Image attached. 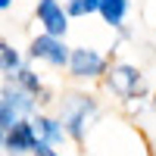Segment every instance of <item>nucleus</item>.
Returning a JSON list of instances; mask_svg holds the SVG:
<instances>
[{
    "instance_id": "nucleus-7",
    "label": "nucleus",
    "mask_w": 156,
    "mask_h": 156,
    "mask_svg": "<svg viewBox=\"0 0 156 156\" xmlns=\"http://www.w3.org/2000/svg\"><path fill=\"white\" fill-rule=\"evenodd\" d=\"M31 128H34L37 144H50V140H59V137H62V128H59L56 122H50V119H37Z\"/></svg>"
},
{
    "instance_id": "nucleus-13",
    "label": "nucleus",
    "mask_w": 156,
    "mask_h": 156,
    "mask_svg": "<svg viewBox=\"0 0 156 156\" xmlns=\"http://www.w3.org/2000/svg\"><path fill=\"white\" fill-rule=\"evenodd\" d=\"M34 150H37V156H56V153H53V150H50L47 144H37Z\"/></svg>"
},
{
    "instance_id": "nucleus-14",
    "label": "nucleus",
    "mask_w": 156,
    "mask_h": 156,
    "mask_svg": "<svg viewBox=\"0 0 156 156\" xmlns=\"http://www.w3.org/2000/svg\"><path fill=\"white\" fill-rule=\"evenodd\" d=\"M9 3H12V0H0V6H3V9H6V6H9Z\"/></svg>"
},
{
    "instance_id": "nucleus-1",
    "label": "nucleus",
    "mask_w": 156,
    "mask_h": 156,
    "mask_svg": "<svg viewBox=\"0 0 156 156\" xmlns=\"http://www.w3.org/2000/svg\"><path fill=\"white\" fill-rule=\"evenodd\" d=\"M37 19L44 22V28H47L50 37L66 31V12H62V6L56 0H41V3H37Z\"/></svg>"
},
{
    "instance_id": "nucleus-2",
    "label": "nucleus",
    "mask_w": 156,
    "mask_h": 156,
    "mask_svg": "<svg viewBox=\"0 0 156 156\" xmlns=\"http://www.w3.org/2000/svg\"><path fill=\"white\" fill-rule=\"evenodd\" d=\"M37 147V137H34V128L25 125V122H16L6 131V150L9 153H25V150H34Z\"/></svg>"
},
{
    "instance_id": "nucleus-8",
    "label": "nucleus",
    "mask_w": 156,
    "mask_h": 156,
    "mask_svg": "<svg viewBox=\"0 0 156 156\" xmlns=\"http://www.w3.org/2000/svg\"><path fill=\"white\" fill-rule=\"evenodd\" d=\"M125 6H128V0H103L100 12H103V19H106L109 25H119L122 16H125Z\"/></svg>"
},
{
    "instance_id": "nucleus-9",
    "label": "nucleus",
    "mask_w": 156,
    "mask_h": 156,
    "mask_svg": "<svg viewBox=\"0 0 156 156\" xmlns=\"http://www.w3.org/2000/svg\"><path fill=\"white\" fill-rule=\"evenodd\" d=\"M90 109H94V106H90L87 100L78 103V109L69 115V128H72V134H81V131H84V119H87V112H90Z\"/></svg>"
},
{
    "instance_id": "nucleus-11",
    "label": "nucleus",
    "mask_w": 156,
    "mask_h": 156,
    "mask_svg": "<svg viewBox=\"0 0 156 156\" xmlns=\"http://www.w3.org/2000/svg\"><path fill=\"white\" fill-rule=\"evenodd\" d=\"M0 50H3V69H6V72H9V69H16V66H19V56H16V50H12L9 44H3Z\"/></svg>"
},
{
    "instance_id": "nucleus-12",
    "label": "nucleus",
    "mask_w": 156,
    "mask_h": 156,
    "mask_svg": "<svg viewBox=\"0 0 156 156\" xmlns=\"http://www.w3.org/2000/svg\"><path fill=\"white\" fill-rule=\"evenodd\" d=\"M19 75H22V84L28 87V90H37V87H41V84H37V78H34L31 72H19Z\"/></svg>"
},
{
    "instance_id": "nucleus-4",
    "label": "nucleus",
    "mask_w": 156,
    "mask_h": 156,
    "mask_svg": "<svg viewBox=\"0 0 156 156\" xmlns=\"http://www.w3.org/2000/svg\"><path fill=\"white\" fill-rule=\"evenodd\" d=\"M100 69H103L100 53H94V50H87V47H81V50H75V53H72V72H75L78 78L97 75Z\"/></svg>"
},
{
    "instance_id": "nucleus-10",
    "label": "nucleus",
    "mask_w": 156,
    "mask_h": 156,
    "mask_svg": "<svg viewBox=\"0 0 156 156\" xmlns=\"http://www.w3.org/2000/svg\"><path fill=\"white\" fill-rule=\"evenodd\" d=\"M100 6H103V0H72L69 12H72V16H84V12H94Z\"/></svg>"
},
{
    "instance_id": "nucleus-3",
    "label": "nucleus",
    "mask_w": 156,
    "mask_h": 156,
    "mask_svg": "<svg viewBox=\"0 0 156 156\" xmlns=\"http://www.w3.org/2000/svg\"><path fill=\"white\" fill-rule=\"evenodd\" d=\"M31 53H34V56H41V59H50V62H56V66H62V62L69 59L66 47H62V44L56 41V37H50V34L37 37V41L31 44Z\"/></svg>"
},
{
    "instance_id": "nucleus-6",
    "label": "nucleus",
    "mask_w": 156,
    "mask_h": 156,
    "mask_svg": "<svg viewBox=\"0 0 156 156\" xmlns=\"http://www.w3.org/2000/svg\"><path fill=\"white\" fill-rule=\"evenodd\" d=\"M109 87L115 90V94H134V90H137V72H134L131 66H119V69H112Z\"/></svg>"
},
{
    "instance_id": "nucleus-5",
    "label": "nucleus",
    "mask_w": 156,
    "mask_h": 156,
    "mask_svg": "<svg viewBox=\"0 0 156 156\" xmlns=\"http://www.w3.org/2000/svg\"><path fill=\"white\" fill-rule=\"evenodd\" d=\"M16 109H31V100H25V94H19V90H6L3 94V131L16 125Z\"/></svg>"
}]
</instances>
